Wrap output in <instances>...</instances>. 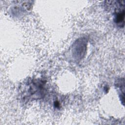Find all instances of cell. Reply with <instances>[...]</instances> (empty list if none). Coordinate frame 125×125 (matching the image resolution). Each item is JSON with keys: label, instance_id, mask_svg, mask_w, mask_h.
<instances>
[{"label": "cell", "instance_id": "obj_1", "mask_svg": "<svg viewBox=\"0 0 125 125\" xmlns=\"http://www.w3.org/2000/svg\"><path fill=\"white\" fill-rule=\"evenodd\" d=\"M86 43L85 39L81 38L78 39L73 44L72 51L75 59L79 61L83 58L85 53Z\"/></svg>", "mask_w": 125, "mask_h": 125}, {"label": "cell", "instance_id": "obj_2", "mask_svg": "<svg viewBox=\"0 0 125 125\" xmlns=\"http://www.w3.org/2000/svg\"><path fill=\"white\" fill-rule=\"evenodd\" d=\"M114 21L118 25L123 27L124 25V18H125V10L124 7L121 9H118L115 11L114 13Z\"/></svg>", "mask_w": 125, "mask_h": 125}]
</instances>
